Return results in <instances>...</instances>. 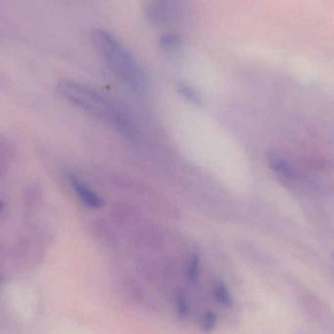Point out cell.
<instances>
[{"label":"cell","mask_w":334,"mask_h":334,"mask_svg":"<svg viewBox=\"0 0 334 334\" xmlns=\"http://www.w3.org/2000/svg\"><path fill=\"white\" fill-rule=\"evenodd\" d=\"M59 93L74 106L107 122L132 141L138 140V133L123 109L97 89L75 80L63 79L57 85Z\"/></svg>","instance_id":"6da1fadb"},{"label":"cell","mask_w":334,"mask_h":334,"mask_svg":"<svg viewBox=\"0 0 334 334\" xmlns=\"http://www.w3.org/2000/svg\"><path fill=\"white\" fill-rule=\"evenodd\" d=\"M92 43L102 56L108 67L124 85L141 92L146 88L144 71L133 53L115 36L106 30H94Z\"/></svg>","instance_id":"7a4b0ae2"},{"label":"cell","mask_w":334,"mask_h":334,"mask_svg":"<svg viewBox=\"0 0 334 334\" xmlns=\"http://www.w3.org/2000/svg\"><path fill=\"white\" fill-rule=\"evenodd\" d=\"M68 179L77 196L86 206L91 209H100L104 206V200L81 179L72 174L68 175Z\"/></svg>","instance_id":"3957f363"},{"label":"cell","mask_w":334,"mask_h":334,"mask_svg":"<svg viewBox=\"0 0 334 334\" xmlns=\"http://www.w3.org/2000/svg\"><path fill=\"white\" fill-rule=\"evenodd\" d=\"M13 256L15 261L20 265H32L37 263L40 257V248L39 246L35 245L28 239H21L18 241L13 251Z\"/></svg>","instance_id":"277c9868"},{"label":"cell","mask_w":334,"mask_h":334,"mask_svg":"<svg viewBox=\"0 0 334 334\" xmlns=\"http://www.w3.org/2000/svg\"><path fill=\"white\" fill-rule=\"evenodd\" d=\"M90 233L97 244L105 249H115L119 245V240L115 232L104 222L92 223Z\"/></svg>","instance_id":"5b68a950"},{"label":"cell","mask_w":334,"mask_h":334,"mask_svg":"<svg viewBox=\"0 0 334 334\" xmlns=\"http://www.w3.org/2000/svg\"><path fill=\"white\" fill-rule=\"evenodd\" d=\"M163 244L162 234L154 228H145L134 237V245L140 250H158Z\"/></svg>","instance_id":"8992f818"},{"label":"cell","mask_w":334,"mask_h":334,"mask_svg":"<svg viewBox=\"0 0 334 334\" xmlns=\"http://www.w3.org/2000/svg\"><path fill=\"white\" fill-rule=\"evenodd\" d=\"M123 294L127 299L135 305H141L146 301V292L138 280L127 278L122 283Z\"/></svg>","instance_id":"52a82bcc"},{"label":"cell","mask_w":334,"mask_h":334,"mask_svg":"<svg viewBox=\"0 0 334 334\" xmlns=\"http://www.w3.org/2000/svg\"><path fill=\"white\" fill-rule=\"evenodd\" d=\"M169 2L151 1L146 5V13L148 17L157 24L167 22L171 17V7Z\"/></svg>","instance_id":"ba28073f"},{"label":"cell","mask_w":334,"mask_h":334,"mask_svg":"<svg viewBox=\"0 0 334 334\" xmlns=\"http://www.w3.org/2000/svg\"><path fill=\"white\" fill-rule=\"evenodd\" d=\"M268 162L272 170L280 178L289 180L295 177V173L288 162L278 154H270L268 157Z\"/></svg>","instance_id":"9c48e42d"},{"label":"cell","mask_w":334,"mask_h":334,"mask_svg":"<svg viewBox=\"0 0 334 334\" xmlns=\"http://www.w3.org/2000/svg\"><path fill=\"white\" fill-rule=\"evenodd\" d=\"M213 293L214 297L219 304H221L223 307L232 308L234 305V299L226 285L223 281H217L214 284L213 287Z\"/></svg>","instance_id":"30bf717a"},{"label":"cell","mask_w":334,"mask_h":334,"mask_svg":"<svg viewBox=\"0 0 334 334\" xmlns=\"http://www.w3.org/2000/svg\"><path fill=\"white\" fill-rule=\"evenodd\" d=\"M175 308L179 320L184 321L189 318L190 312V301L183 290H178L175 293Z\"/></svg>","instance_id":"8fae6325"},{"label":"cell","mask_w":334,"mask_h":334,"mask_svg":"<svg viewBox=\"0 0 334 334\" xmlns=\"http://www.w3.org/2000/svg\"><path fill=\"white\" fill-rule=\"evenodd\" d=\"M186 278L190 283H197L200 278V257L193 252L190 254L186 262Z\"/></svg>","instance_id":"7c38bea8"},{"label":"cell","mask_w":334,"mask_h":334,"mask_svg":"<svg viewBox=\"0 0 334 334\" xmlns=\"http://www.w3.org/2000/svg\"><path fill=\"white\" fill-rule=\"evenodd\" d=\"M181 45L180 36L176 34H165L160 37V46L168 52L178 50Z\"/></svg>","instance_id":"4fadbf2b"},{"label":"cell","mask_w":334,"mask_h":334,"mask_svg":"<svg viewBox=\"0 0 334 334\" xmlns=\"http://www.w3.org/2000/svg\"><path fill=\"white\" fill-rule=\"evenodd\" d=\"M178 91L186 99L194 104H200V94L197 92V90L192 88L190 85L185 82H180L178 86Z\"/></svg>","instance_id":"5bb4252c"},{"label":"cell","mask_w":334,"mask_h":334,"mask_svg":"<svg viewBox=\"0 0 334 334\" xmlns=\"http://www.w3.org/2000/svg\"><path fill=\"white\" fill-rule=\"evenodd\" d=\"M218 323V315L213 311H207L201 320V330L204 333H211Z\"/></svg>","instance_id":"9a60e30c"},{"label":"cell","mask_w":334,"mask_h":334,"mask_svg":"<svg viewBox=\"0 0 334 334\" xmlns=\"http://www.w3.org/2000/svg\"><path fill=\"white\" fill-rule=\"evenodd\" d=\"M332 258L334 259V254H332Z\"/></svg>","instance_id":"2e32d148"}]
</instances>
